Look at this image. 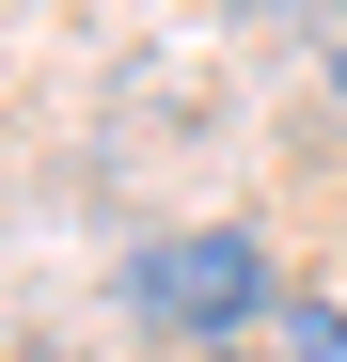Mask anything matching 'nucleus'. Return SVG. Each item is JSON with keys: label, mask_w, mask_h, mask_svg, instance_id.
Listing matches in <instances>:
<instances>
[{"label": "nucleus", "mask_w": 347, "mask_h": 362, "mask_svg": "<svg viewBox=\"0 0 347 362\" xmlns=\"http://www.w3.org/2000/svg\"><path fill=\"white\" fill-rule=\"evenodd\" d=\"M16 362H64V346H16Z\"/></svg>", "instance_id": "39448f33"}, {"label": "nucleus", "mask_w": 347, "mask_h": 362, "mask_svg": "<svg viewBox=\"0 0 347 362\" xmlns=\"http://www.w3.org/2000/svg\"><path fill=\"white\" fill-rule=\"evenodd\" d=\"M205 362H253V346H205ZM268 362H284V346H268Z\"/></svg>", "instance_id": "20e7f679"}, {"label": "nucleus", "mask_w": 347, "mask_h": 362, "mask_svg": "<svg viewBox=\"0 0 347 362\" xmlns=\"http://www.w3.org/2000/svg\"><path fill=\"white\" fill-rule=\"evenodd\" d=\"M268 346H284V362H347V299H316V284H284V315H268Z\"/></svg>", "instance_id": "f03ea898"}, {"label": "nucleus", "mask_w": 347, "mask_h": 362, "mask_svg": "<svg viewBox=\"0 0 347 362\" xmlns=\"http://www.w3.org/2000/svg\"><path fill=\"white\" fill-rule=\"evenodd\" d=\"M110 299L174 346V362H205L221 331H253V315H284V284H268V252L237 221H205V236H142L127 268H110Z\"/></svg>", "instance_id": "f257e3e1"}, {"label": "nucleus", "mask_w": 347, "mask_h": 362, "mask_svg": "<svg viewBox=\"0 0 347 362\" xmlns=\"http://www.w3.org/2000/svg\"><path fill=\"white\" fill-rule=\"evenodd\" d=\"M331 32H347V0H331Z\"/></svg>", "instance_id": "423d86ee"}, {"label": "nucleus", "mask_w": 347, "mask_h": 362, "mask_svg": "<svg viewBox=\"0 0 347 362\" xmlns=\"http://www.w3.org/2000/svg\"><path fill=\"white\" fill-rule=\"evenodd\" d=\"M331 110H347V32H331Z\"/></svg>", "instance_id": "7ed1b4c3"}]
</instances>
